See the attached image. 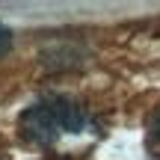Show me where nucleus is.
Returning <instances> with one entry per match:
<instances>
[{"label":"nucleus","mask_w":160,"mask_h":160,"mask_svg":"<svg viewBox=\"0 0 160 160\" xmlns=\"http://www.w3.org/2000/svg\"><path fill=\"white\" fill-rule=\"evenodd\" d=\"M92 128V113L68 95H45L33 101L18 119V131L33 145H53L65 133H83Z\"/></svg>","instance_id":"obj_1"},{"label":"nucleus","mask_w":160,"mask_h":160,"mask_svg":"<svg viewBox=\"0 0 160 160\" xmlns=\"http://www.w3.org/2000/svg\"><path fill=\"white\" fill-rule=\"evenodd\" d=\"M148 145L154 151V157L160 154V110L151 116V125H148Z\"/></svg>","instance_id":"obj_2"},{"label":"nucleus","mask_w":160,"mask_h":160,"mask_svg":"<svg viewBox=\"0 0 160 160\" xmlns=\"http://www.w3.org/2000/svg\"><path fill=\"white\" fill-rule=\"evenodd\" d=\"M9 48H12V30L0 24V57H3V53L9 51Z\"/></svg>","instance_id":"obj_3"}]
</instances>
